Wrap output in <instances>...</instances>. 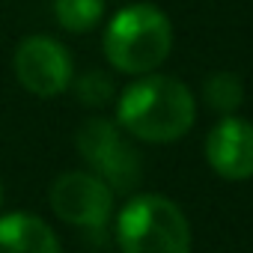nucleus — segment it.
<instances>
[{
	"label": "nucleus",
	"mask_w": 253,
	"mask_h": 253,
	"mask_svg": "<svg viewBox=\"0 0 253 253\" xmlns=\"http://www.w3.org/2000/svg\"><path fill=\"white\" fill-rule=\"evenodd\" d=\"M197 119L194 92L170 75H140L122 89L116 101V122L122 131L143 143L182 140Z\"/></svg>",
	"instance_id": "obj_1"
},
{
	"label": "nucleus",
	"mask_w": 253,
	"mask_h": 253,
	"mask_svg": "<svg viewBox=\"0 0 253 253\" xmlns=\"http://www.w3.org/2000/svg\"><path fill=\"white\" fill-rule=\"evenodd\" d=\"M173 48V24L155 3L119 9L104 30V57L122 75L155 72Z\"/></svg>",
	"instance_id": "obj_2"
},
{
	"label": "nucleus",
	"mask_w": 253,
	"mask_h": 253,
	"mask_svg": "<svg viewBox=\"0 0 253 253\" xmlns=\"http://www.w3.org/2000/svg\"><path fill=\"white\" fill-rule=\"evenodd\" d=\"M122 253H191V223L185 211L161 194H137L116 217Z\"/></svg>",
	"instance_id": "obj_3"
},
{
	"label": "nucleus",
	"mask_w": 253,
	"mask_h": 253,
	"mask_svg": "<svg viewBox=\"0 0 253 253\" xmlns=\"http://www.w3.org/2000/svg\"><path fill=\"white\" fill-rule=\"evenodd\" d=\"M78 152L81 158L95 170L98 179L110 185V191L128 194L140 182V155L125 140L122 128L110 119L92 116L78 128Z\"/></svg>",
	"instance_id": "obj_4"
},
{
	"label": "nucleus",
	"mask_w": 253,
	"mask_h": 253,
	"mask_svg": "<svg viewBox=\"0 0 253 253\" xmlns=\"http://www.w3.org/2000/svg\"><path fill=\"white\" fill-rule=\"evenodd\" d=\"M51 209L60 220L84 229H101L113 211V191L95 173L72 170L54 179Z\"/></svg>",
	"instance_id": "obj_5"
},
{
	"label": "nucleus",
	"mask_w": 253,
	"mask_h": 253,
	"mask_svg": "<svg viewBox=\"0 0 253 253\" xmlns=\"http://www.w3.org/2000/svg\"><path fill=\"white\" fill-rule=\"evenodd\" d=\"M12 66H15L21 86L39 98L60 95L63 89H69L72 75H75V66H72L66 45H60L51 36H27L18 45Z\"/></svg>",
	"instance_id": "obj_6"
},
{
	"label": "nucleus",
	"mask_w": 253,
	"mask_h": 253,
	"mask_svg": "<svg viewBox=\"0 0 253 253\" xmlns=\"http://www.w3.org/2000/svg\"><path fill=\"white\" fill-rule=\"evenodd\" d=\"M206 161L214 176L244 182L253 176V122L226 113L206 134Z\"/></svg>",
	"instance_id": "obj_7"
},
{
	"label": "nucleus",
	"mask_w": 253,
	"mask_h": 253,
	"mask_svg": "<svg viewBox=\"0 0 253 253\" xmlns=\"http://www.w3.org/2000/svg\"><path fill=\"white\" fill-rule=\"evenodd\" d=\"M0 253H63L57 232L30 211L0 217Z\"/></svg>",
	"instance_id": "obj_8"
},
{
	"label": "nucleus",
	"mask_w": 253,
	"mask_h": 253,
	"mask_svg": "<svg viewBox=\"0 0 253 253\" xmlns=\"http://www.w3.org/2000/svg\"><path fill=\"white\" fill-rule=\"evenodd\" d=\"M203 101L209 110L217 113H232L244 101V84L235 72H211L203 84Z\"/></svg>",
	"instance_id": "obj_9"
},
{
	"label": "nucleus",
	"mask_w": 253,
	"mask_h": 253,
	"mask_svg": "<svg viewBox=\"0 0 253 253\" xmlns=\"http://www.w3.org/2000/svg\"><path fill=\"white\" fill-rule=\"evenodd\" d=\"M54 15L69 33H89L104 18V0H54Z\"/></svg>",
	"instance_id": "obj_10"
},
{
	"label": "nucleus",
	"mask_w": 253,
	"mask_h": 253,
	"mask_svg": "<svg viewBox=\"0 0 253 253\" xmlns=\"http://www.w3.org/2000/svg\"><path fill=\"white\" fill-rule=\"evenodd\" d=\"M75 95L86 107H104L113 98V81L104 72H86L75 81Z\"/></svg>",
	"instance_id": "obj_11"
},
{
	"label": "nucleus",
	"mask_w": 253,
	"mask_h": 253,
	"mask_svg": "<svg viewBox=\"0 0 253 253\" xmlns=\"http://www.w3.org/2000/svg\"><path fill=\"white\" fill-rule=\"evenodd\" d=\"M0 206H3V185H0Z\"/></svg>",
	"instance_id": "obj_12"
}]
</instances>
